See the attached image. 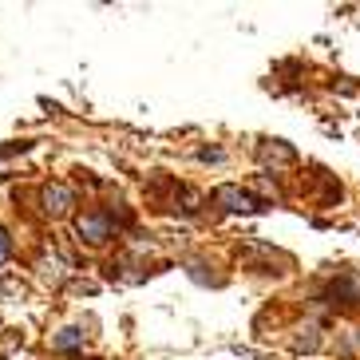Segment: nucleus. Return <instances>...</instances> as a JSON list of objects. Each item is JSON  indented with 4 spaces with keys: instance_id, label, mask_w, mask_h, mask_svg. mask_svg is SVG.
Here are the masks:
<instances>
[{
    "instance_id": "f257e3e1",
    "label": "nucleus",
    "mask_w": 360,
    "mask_h": 360,
    "mask_svg": "<svg viewBox=\"0 0 360 360\" xmlns=\"http://www.w3.org/2000/svg\"><path fill=\"white\" fill-rule=\"evenodd\" d=\"M75 233H79L87 245H103L107 238H111V222H107L103 214H84V218L75 222Z\"/></svg>"
},
{
    "instance_id": "f03ea898",
    "label": "nucleus",
    "mask_w": 360,
    "mask_h": 360,
    "mask_svg": "<svg viewBox=\"0 0 360 360\" xmlns=\"http://www.w3.org/2000/svg\"><path fill=\"white\" fill-rule=\"evenodd\" d=\"M68 210H72V191L64 182H48L44 186V214L48 218H64Z\"/></svg>"
},
{
    "instance_id": "7ed1b4c3",
    "label": "nucleus",
    "mask_w": 360,
    "mask_h": 360,
    "mask_svg": "<svg viewBox=\"0 0 360 360\" xmlns=\"http://www.w3.org/2000/svg\"><path fill=\"white\" fill-rule=\"evenodd\" d=\"M214 198L226 202V210H262V202H254L245 191H238V186H218Z\"/></svg>"
},
{
    "instance_id": "20e7f679",
    "label": "nucleus",
    "mask_w": 360,
    "mask_h": 360,
    "mask_svg": "<svg viewBox=\"0 0 360 360\" xmlns=\"http://www.w3.org/2000/svg\"><path fill=\"white\" fill-rule=\"evenodd\" d=\"M52 345H56V349H75V345H84V333H79V328H64V333H56V337H52Z\"/></svg>"
},
{
    "instance_id": "39448f33",
    "label": "nucleus",
    "mask_w": 360,
    "mask_h": 360,
    "mask_svg": "<svg viewBox=\"0 0 360 360\" xmlns=\"http://www.w3.org/2000/svg\"><path fill=\"white\" fill-rule=\"evenodd\" d=\"M317 345H321L317 333H309V337H297V340H293V349H297V352H317Z\"/></svg>"
},
{
    "instance_id": "423d86ee",
    "label": "nucleus",
    "mask_w": 360,
    "mask_h": 360,
    "mask_svg": "<svg viewBox=\"0 0 360 360\" xmlns=\"http://www.w3.org/2000/svg\"><path fill=\"white\" fill-rule=\"evenodd\" d=\"M8 250H12V245H8V233L0 230V265L8 262Z\"/></svg>"
}]
</instances>
